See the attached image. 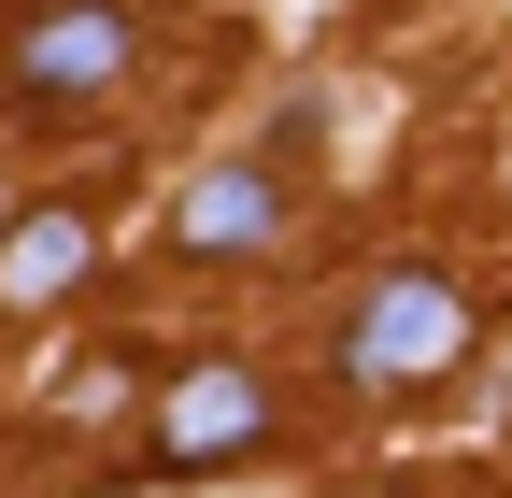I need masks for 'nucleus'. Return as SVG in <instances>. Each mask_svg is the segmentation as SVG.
<instances>
[{"mask_svg": "<svg viewBox=\"0 0 512 498\" xmlns=\"http://www.w3.org/2000/svg\"><path fill=\"white\" fill-rule=\"evenodd\" d=\"M128 0H43V15H15L0 29V86L15 100H100L114 72H128Z\"/></svg>", "mask_w": 512, "mask_h": 498, "instance_id": "nucleus-2", "label": "nucleus"}, {"mask_svg": "<svg viewBox=\"0 0 512 498\" xmlns=\"http://www.w3.org/2000/svg\"><path fill=\"white\" fill-rule=\"evenodd\" d=\"M171 242H185V257H256V242H285V171H256V157L200 171L171 200Z\"/></svg>", "mask_w": 512, "mask_h": 498, "instance_id": "nucleus-4", "label": "nucleus"}, {"mask_svg": "<svg viewBox=\"0 0 512 498\" xmlns=\"http://www.w3.org/2000/svg\"><path fill=\"white\" fill-rule=\"evenodd\" d=\"M86 271H100V228H86L72 200H57V214H15V228H0V299H15V314L72 299Z\"/></svg>", "mask_w": 512, "mask_h": 498, "instance_id": "nucleus-5", "label": "nucleus"}, {"mask_svg": "<svg viewBox=\"0 0 512 498\" xmlns=\"http://www.w3.org/2000/svg\"><path fill=\"white\" fill-rule=\"evenodd\" d=\"M456 356H470V299L441 285V271H384L356 314H342V385H370V399H413Z\"/></svg>", "mask_w": 512, "mask_h": 498, "instance_id": "nucleus-1", "label": "nucleus"}, {"mask_svg": "<svg viewBox=\"0 0 512 498\" xmlns=\"http://www.w3.org/2000/svg\"><path fill=\"white\" fill-rule=\"evenodd\" d=\"M256 442H271V385L242 356H200L157 399V470H214V456H256Z\"/></svg>", "mask_w": 512, "mask_h": 498, "instance_id": "nucleus-3", "label": "nucleus"}]
</instances>
